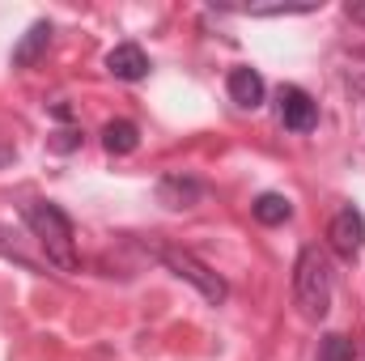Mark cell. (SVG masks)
Returning <instances> with one entry per match:
<instances>
[{"mask_svg": "<svg viewBox=\"0 0 365 361\" xmlns=\"http://www.w3.org/2000/svg\"><path fill=\"white\" fill-rule=\"evenodd\" d=\"M26 221L38 234L43 251L51 264H60L64 272L77 268V243H73V221L56 208V204H26Z\"/></svg>", "mask_w": 365, "mask_h": 361, "instance_id": "obj_1", "label": "cell"}, {"mask_svg": "<svg viewBox=\"0 0 365 361\" xmlns=\"http://www.w3.org/2000/svg\"><path fill=\"white\" fill-rule=\"evenodd\" d=\"M293 293H297V306L310 315V319H323L331 310V268L323 260L319 247H306L297 272H293Z\"/></svg>", "mask_w": 365, "mask_h": 361, "instance_id": "obj_2", "label": "cell"}, {"mask_svg": "<svg viewBox=\"0 0 365 361\" xmlns=\"http://www.w3.org/2000/svg\"><path fill=\"white\" fill-rule=\"evenodd\" d=\"M153 255H158L166 268H175V276L191 280V285H195V289H200L208 302H225V293H230V289H225V280H221L212 268H204V264H200L191 251H179V247H166V243H158V247H153Z\"/></svg>", "mask_w": 365, "mask_h": 361, "instance_id": "obj_3", "label": "cell"}, {"mask_svg": "<svg viewBox=\"0 0 365 361\" xmlns=\"http://www.w3.org/2000/svg\"><path fill=\"white\" fill-rule=\"evenodd\" d=\"M280 119H284V128H293V132H310V128L319 123V102L306 90H297V86H284V90H280Z\"/></svg>", "mask_w": 365, "mask_h": 361, "instance_id": "obj_4", "label": "cell"}, {"mask_svg": "<svg viewBox=\"0 0 365 361\" xmlns=\"http://www.w3.org/2000/svg\"><path fill=\"white\" fill-rule=\"evenodd\" d=\"M327 238H331V247L340 251V255H357L365 247V217L357 208H340L336 213V221H331V230H327Z\"/></svg>", "mask_w": 365, "mask_h": 361, "instance_id": "obj_5", "label": "cell"}, {"mask_svg": "<svg viewBox=\"0 0 365 361\" xmlns=\"http://www.w3.org/2000/svg\"><path fill=\"white\" fill-rule=\"evenodd\" d=\"M106 68L119 77V81H140L149 73V56L136 47V43H119L110 56H106Z\"/></svg>", "mask_w": 365, "mask_h": 361, "instance_id": "obj_6", "label": "cell"}, {"mask_svg": "<svg viewBox=\"0 0 365 361\" xmlns=\"http://www.w3.org/2000/svg\"><path fill=\"white\" fill-rule=\"evenodd\" d=\"M230 98L238 102V106H259L264 102V77L255 73V68H234L230 73Z\"/></svg>", "mask_w": 365, "mask_h": 361, "instance_id": "obj_7", "label": "cell"}, {"mask_svg": "<svg viewBox=\"0 0 365 361\" xmlns=\"http://www.w3.org/2000/svg\"><path fill=\"white\" fill-rule=\"evenodd\" d=\"M47 43H51V26L47 21H34L30 30H26V39L17 43V51H13V64H21V68H30L43 51H47Z\"/></svg>", "mask_w": 365, "mask_h": 361, "instance_id": "obj_8", "label": "cell"}, {"mask_svg": "<svg viewBox=\"0 0 365 361\" xmlns=\"http://www.w3.org/2000/svg\"><path fill=\"white\" fill-rule=\"evenodd\" d=\"M102 145H106V153H132L140 145V132H136L132 119H110L102 128Z\"/></svg>", "mask_w": 365, "mask_h": 361, "instance_id": "obj_9", "label": "cell"}, {"mask_svg": "<svg viewBox=\"0 0 365 361\" xmlns=\"http://www.w3.org/2000/svg\"><path fill=\"white\" fill-rule=\"evenodd\" d=\"M158 191H162V204H166V208H191V204L200 200L204 187H200L195 179H179V175H170V179H162Z\"/></svg>", "mask_w": 365, "mask_h": 361, "instance_id": "obj_10", "label": "cell"}, {"mask_svg": "<svg viewBox=\"0 0 365 361\" xmlns=\"http://www.w3.org/2000/svg\"><path fill=\"white\" fill-rule=\"evenodd\" d=\"M255 217H259L264 225H284V221L293 217V204H289L284 195H276V191H264V195L255 200Z\"/></svg>", "mask_w": 365, "mask_h": 361, "instance_id": "obj_11", "label": "cell"}, {"mask_svg": "<svg viewBox=\"0 0 365 361\" xmlns=\"http://www.w3.org/2000/svg\"><path fill=\"white\" fill-rule=\"evenodd\" d=\"M323 361H353V345L344 336H327L323 340Z\"/></svg>", "mask_w": 365, "mask_h": 361, "instance_id": "obj_12", "label": "cell"}, {"mask_svg": "<svg viewBox=\"0 0 365 361\" xmlns=\"http://www.w3.org/2000/svg\"><path fill=\"white\" fill-rule=\"evenodd\" d=\"M77 145V132H60V141H56V149H73Z\"/></svg>", "mask_w": 365, "mask_h": 361, "instance_id": "obj_13", "label": "cell"}, {"mask_svg": "<svg viewBox=\"0 0 365 361\" xmlns=\"http://www.w3.org/2000/svg\"><path fill=\"white\" fill-rule=\"evenodd\" d=\"M4 158H9V149H0V162H4Z\"/></svg>", "mask_w": 365, "mask_h": 361, "instance_id": "obj_14", "label": "cell"}]
</instances>
